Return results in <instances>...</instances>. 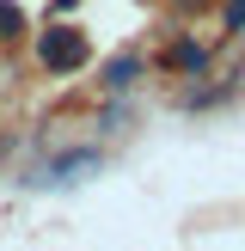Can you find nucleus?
Returning a JSON list of instances; mask_svg holds the SVG:
<instances>
[{"instance_id":"nucleus-7","label":"nucleus","mask_w":245,"mask_h":251,"mask_svg":"<svg viewBox=\"0 0 245 251\" xmlns=\"http://www.w3.org/2000/svg\"><path fill=\"white\" fill-rule=\"evenodd\" d=\"M178 6H202V0H178Z\"/></svg>"},{"instance_id":"nucleus-4","label":"nucleus","mask_w":245,"mask_h":251,"mask_svg":"<svg viewBox=\"0 0 245 251\" xmlns=\"http://www.w3.org/2000/svg\"><path fill=\"white\" fill-rule=\"evenodd\" d=\"M166 61H172V68H184V74H202V68H208V49H202V43H172Z\"/></svg>"},{"instance_id":"nucleus-1","label":"nucleus","mask_w":245,"mask_h":251,"mask_svg":"<svg viewBox=\"0 0 245 251\" xmlns=\"http://www.w3.org/2000/svg\"><path fill=\"white\" fill-rule=\"evenodd\" d=\"M98 172H104V153H98V147H74V153L43 159V166L31 172V184H37V190H74V184L98 178Z\"/></svg>"},{"instance_id":"nucleus-6","label":"nucleus","mask_w":245,"mask_h":251,"mask_svg":"<svg viewBox=\"0 0 245 251\" xmlns=\"http://www.w3.org/2000/svg\"><path fill=\"white\" fill-rule=\"evenodd\" d=\"M220 19H227V31H245V0H227V12H220Z\"/></svg>"},{"instance_id":"nucleus-2","label":"nucleus","mask_w":245,"mask_h":251,"mask_svg":"<svg viewBox=\"0 0 245 251\" xmlns=\"http://www.w3.org/2000/svg\"><path fill=\"white\" fill-rule=\"evenodd\" d=\"M86 55H92V49H86V37L74 31V25H49V31L37 37V61H43L49 74H80Z\"/></svg>"},{"instance_id":"nucleus-5","label":"nucleus","mask_w":245,"mask_h":251,"mask_svg":"<svg viewBox=\"0 0 245 251\" xmlns=\"http://www.w3.org/2000/svg\"><path fill=\"white\" fill-rule=\"evenodd\" d=\"M19 31H24V12L12 6V0H0V43H12Z\"/></svg>"},{"instance_id":"nucleus-3","label":"nucleus","mask_w":245,"mask_h":251,"mask_svg":"<svg viewBox=\"0 0 245 251\" xmlns=\"http://www.w3.org/2000/svg\"><path fill=\"white\" fill-rule=\"evenodd\" d=\"M98 80L110 86V92H129L135 80H141V55H117V61H104V74Z\"/></svg>"}]
</instances>
